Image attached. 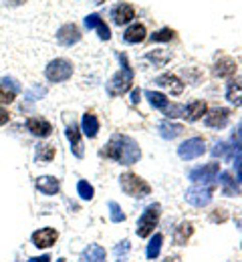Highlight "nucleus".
<instances>
[{
  "instance_id": "32",
  "label": "nucleus",
  "mask_w": 242,
  "mask_h": 262,
  "mask_svg": "<svg viewBox=\"0 0 242 262\" xmlns=\"http://www.w3.org/2000/svg\"><path fill=\"white\" fill-rule=\"evenodd\" d=\"M77 192H79V196L83 198V200H91L93 194H95L93 186H91L89 182H85V180H81V182L77 184Z\"/></svg>"
},
{
  "instance_id": "29",
  "label": "nucleus",
  "mask_w": 242,
  "mask_h": 262,
  "mask_svg": "<svg viewBox=\"0 0 242 262\" xmlns=\"http://www.w3.org/2000/svg\"><path fill=\"white\" fill-rule=\"evenodd\" d=\"M38 162H53L55 160V145H38L36 147Z\"/></svg>"
},
{
  "instance_id": "30",
  "label": "nucleus",
  "mask_w": 242,
  "mask_h": 262,
  "mask_svg": "<svg viewBox=\"0 0 242 262\" xmlns=\"http://www.w3.org/2000/svg\"><path fill=\"white\" fill-rule=\"evenodd\" d=\"M170 53H166V51H153V53H147L145 55V59L147 61H153V65L158 67H164L166 65V61H170Z\"/></svg>"
},
{
  "instance_id": "12",
  "label": "nucleus",
  "mask_w": 242,
  "mask_h": 262,
  "mask_svg": "<svg viewBox=\"0 0 242 262\" xmlns=\"http://www.w3.org/2000/svg\"><path fill=\"white\" fill-rule=\"evenodd\" d=\"M57 40H59L63 47H73L75 42L81 40V31L77 29V25H65V27L59 29Z\"/></svg>"
},
{
  "instance_id": "36",
  "label": "nucleus",
  "mask_w": 242,
  "mask_h": 262,
  "mask_svg": "<svg viewBox=\"0 0 242 262\" xmlns=\"http://www.w3.org/2000/svg\"><path fill=\"white\" fill-rule=\"evenodd\" d=\"M45 95H47V89H45V87H40V85H35V87L27 93V99H29V101H36V99L45 97Z\"/></svg>"
},
{
  "instance_id": "1",
  "label": "nucleus",
  "mask_w": 242,
  "mask_h": 262,
  "mask_svg": "<svg viewBox=\"0 0 242 262\" xmlns=\"http://www.w3.org/2000/svg\"><path fill=\"white\" fill-rule=\"evenodd\" d=\"M101 156L109 158V160H115V162H119L121 165H134L138 164V160L141 158V149H139L138 141L131 139L129 135L115 133L109 139V143L105 145Z\"/></svg>"
},
{
  "instance_id": "43",
  "label": "nucleus",
  "mask_w": 242,
  "mask_h": 262,
  "mask_svg": "<svg viewBox=\"0 0 242 262\" xmlns=\"http://www.w3.org/2000/svg\"><path fill=\"white\" fill-rule=\"evenodd\" d=\"M210 218H212L214 222H224V220H226V214H212Z\"/></svg>"
},
{
  "instance_id": "33",
  "label": "nucleus",
  "mask_w": 242,
  "mask_h": 262,
  "mask_svg": "<svg viewBox=\"0 0 242 262\" xmlns=\"http://www.w3.org/2000/svg\"><path fill=\"white\" fill-rule=\"evenodd\" d=\"M14 97H16V91H12V89H8L6 85L0 83V105H10L14 101Z\"/></svg>"
},
{
  "instance_id": "5",
  "label": "nucleus",
  "mask_w": 242,
  "mask_h": 262,
  "mask_svg": "<svg viewBox=\"0 0 242 262\" xmlns=\"http://www.w3.org/2000/svg\"><path fill=\"white\" fill-rule=\"evenodd\" d=\"M45 75L53 83H63V81H67L71 75H73V63L67 61V59H55V61H51L47 65Z\"/></svg>"
},
{
  "instance_id": "37",
  "label": "nucleus",
  "mask_w": 242,
  "mask_h": 262,
  "mask_svg": "<svg viewBox=\"0 0 242 262\" xmlns=\"http://www.w3.org/2000/svg\"><path fill=\"white\" fill-rule=\"evenodd\" d=\"M129 248H131V246H129V240H123V242H119V244L115 246V254H117V256H125V254L129 252Z\"/></svg>"
},
{
  "instance_id": "44",
  "label": "nucleus",
  "mask_w": 242,
  "mask_h": 262,
  "mask_svg": "<svg viewBox=\"0 0 242 262\" xmlns=\"http://www.w3.org/2000/svg\"><path fill=\"white\" fill-rule=\"evenodd\" d=\"M139 95H141L139 89H134V93H131V103H134V105H138L139 103Z\"/></svg>"
},
{
  "instance_id": "16",
  "label": "nucleus",
  "mask_w": 242,
  "mask_h": 262,
  "mask_svg": "<svg viewBox=\"0 0 242 262\" xmlns=\"http://www.w3.org/2000/svg\"><path fill=\"white\" fill-rule=\"evenodd\" d=\"M67 137L71 141V151L75 158H83V141H81V131L77 127V123L73 121L67 125Z\"/></svg>"
},
{
  "instance_id": "34",
  "label": "nucleus",
  "mask_w": 242,
  "mask_h": 262,
  "mask_svg": "<svg viewBox=\"0 0 242 262\" xmlns=\"http://www.w3.org/2000/svg\"><path fill=\"white\" fill-rule=\"evenodd\" d=\"M166 115L173 119V117H182V115H186V107L184 105H180V103H170L168 107H166Z\"/></svg>"
},
{
  "instance_id": "18",
  "label": "nucleus",
  "mask_w": 242,
  "mask_h": 262,
  "mask_svg": "<svg viewBox=\"0 0 242 262\" xmlns=\"http://www.w3.org/2000/svg\"><path fill=\"white\" fill-rule=\"evenodd\" d=\"M85 27H87V29H95V31L99 33V38H101V40H109V38H111L109 27L105 25L97 14H89V16L85 18Z\"/></svg>"
},
{
  "instance_id": "31",
  "label": "nucleus",
  "mask_w": 242,
  "mask_h": 262,
  "mask_svg": "<svg viewBox=\"0 0 242 262\" xmlns=\"http://www.w3.org/2000/svg\"><path fill=\"white\" fill-rule=\"evenodd\" d=\"M109 218L115 224H119V222L125 220V214H123V210H121V206L117 202H109Z\"/></svg>"
},
{
  "instance_id": "25",
  "label": "nucleus",
  "mask_w": 242,
  "mask_h": 262,
  "mask_svg": "<svg viewBox=\"0 0 242 262\" xmlns=\"http://www.w3.org/2000/svg\"><path fill=\"white\" fill-rule=\"evenodd\" d=\"M182 131H184V127H182L180 123H172V121H162V123H160V135H162L164 139H173V137H178Z\"/></svg>"
},
{
  "instance_id": "7",
  "label": "nucleus",
  "mask_w": 242,
  "mask_h": 262,
  "mask_svg": "<svg viewBox=\"0 0 242 262\" xmlns=\"http://www.w3.org/2000/svg\"><path fill=\"white\" fill-rule=\"evenodd\" d=\"M204 151H206V143H204V139H202V137H192V139H186V141H184V143L178 147V156H180L182 160H186V162L200 158Z\"/></svg>"
},
{
  "instance_id": "27",
  "label": "nucleus",
  "mask_w": 242,
  "mask_h": 262,
  "mask_svg": "<svg viewBox=\"0 0 242 262\" xmlns=\"http://www.w3.org/2000/svg\"><path fill=\"white\" fill-rule=\"evenodd\" d=\"M162 242H164V236L162 234H156L151 240H149V244H147V250H145V254H147V258H158L160 256V250H162Z\"/></svg>"
},
{
  "instance_id": "41",
  "label": "nucleus",
  "mask_w": 242,
  "mask_h": 262,
  "mask_svg": "<svg viewBox=\"0 0 242 262\" xmlns=\"http://www.w3.org/2000/svg\"><path fill=\"white\" fill-rule=\"evenodd\" d=\"M212 154H214V156H224V154H226V143H218Z\"/></svg>"
},
{
  "instance_id": "22",
  "label": "nucleus",
  "mask_w": 242,
  "mask_h": 262,
  "mask_svg": "<svg viewBox=\"0 0 242 262\" xmlns=\"http://www.w3.org/2000/svg\"><path fill=\"white\" fill-rule=\"evenodd\" d=\"M97 131H99V119H97V115H93V113L87 111L83 115V133L93 139L97 135Z\"/></svg>"
},
{
  "instance_id": "9",
  "label": "nucleus",
  "mask_w": 242,
  "mask_h": 262,
  "mask_svg": "<svg viewBox=\"0 0 242 262\" xmlns=\"http://www.w3.org/2000/svg\"><path fill=\"white\" fill-rule=\"evenodd\" d=\"M31 240H33V244L36 248H51L59 240V232L55 228H40L33 234Z\"/></svg>"
},
{
  "instance_id": "42",
  "label": "nucleus",
  "mask_w": 242,
  "mask_h": 262,
  "mask_svg": "<svg viewBox=\"0 0 242 262\" xmlns=\"http://www.w3.org/2000/svg\"><path fill=\"white\" fill-rule=\"evenodd\" d=\"M29 262H51V256H49V254H42V256H36V258H31Z\"/></svg>"
},
{
  "instance_id": "8",
  "label": "nucleus",
  "mask_w": 242,
  "mask_h": 262,
  "mask_svg": "<svg viewBox=\"0 0 242 262\" xmlns=\"http://www.w3.org/2000/svg\"><path fill=\"white\" fill-rule=\"evenodd\" d=\"M220 171V164H208L190 171V180L196 184H216V176Z\"/></svg>"
},
{
  "instance_id": "26",
  "label": "nucleus",
  "mask_w": 242,
  "mask_h": 262,
  "mask_svg": "<svg viewBox=\"0 0 242 262\" xmlns=\"http://www.w3.org/2000/svg\"><path fill=\"white\" fill-rule=\"evenodd\" d=\"M226 99H228L234 107H242V83H238V81L230 83L228 89H226Z\"/></svg>"
},
{
  "instance_id": "13",
  "label": "nucleus",
  "mask_w": 242,
  "mask_h": 262,
  "mask_svg": "<svg viewBox=\"0 0 242 262\" xmlns=\"http://www.w3.org/2000/svg\"><path fill=\"white\" fill-rule=\"evenodd\" d=\"M156 85L162 87V89H168V91L173 93V95H180V93L184 91V83H182L175 75H170V73L160 75V77L156 79Z\"/></svg>"
},
{
  "instance_id": "39",
  "label": "nucleus",
  "mask_w": 242,
  "mask_h": 262,
  "mask_svg": "<svg viewBox=\"0 0 242 262\" xmlns=\"http://www.w3.org/2000/svg\"><path fill=\"white\" fill-rule=\"evenodd\" d=\"M236 182H238V184H240L242 182V156H238V158H236Z\"/></svg>"
},
{
  "instance_id": "4",
  "label": "nucleus",
  "mask_w": 242,
  "mask_h": 262,
  "mask_svg": "<svg viewBox=\"0 0 242 262\" xmlns=\"http://www.w3.org/2000/svg\"><path fill=\"white\" fill-rule=\"evenodd\" d=\"M160 210H162L160 204H151L143 210L141 218L138 220V228H136L139 238H149L153 234V228L158 226V220H160Z\"/></svg>"
},
{
  "instance_id": "20",
  "label": "nucleus",
  "mask_w": 242,
  "mask_h": 262,
  "mask_svg": "<svg viewBox=\"0 0 242 262\" xmlns=\"http://www.w3.org/2000/svg\"><path fill=\"white\" fill-rule=\"evenodd\" d=\"M214 71H216L218 77H232L236 73V63L230 57H222V59L216 61V69Z\"/></svg>"
},
{
  "instance_id": "23",
  "label": "nucleus",
  "mask_w": 242,
  "mask_h": 262,
  "mask_svg": "<svg viewBox=\"0 0 242 262\" xmlns=\"http://www.w3.org/2000/svg\"><path fill=\"white\" fill-rule=\"evenodd\" d=\"M220 184H222V194L224 196H236L238 194V182L232 180V173L230 171H224L220 176Z\"/></svg>"
},
{
  "instance_id": "21",
  "label": "nucleus",
  "mask_w": 242,
  "mask_h": 262,
  "mask_svg": "<svg viewBox=\"0 0 242 262\" xmlns=\"http://www.w3.org/2000/svg\"><path fill=\"white\" fill-rule=\"evenodd\" d=\"M145 36H147V31H145L143 25H131V27L125 31V34H123L125 42H129V45H136V42L145 40Z\"/></svg>"
},
{
  "instance_id": "45",
  "label": "nucleus",
  "mask_w": 242,
  "mask_h": 262,
  "mask_svg": "<svg viewBox=\"0 0 242 262\" xmlns=\"http://www.w3.org/2000/svg\"><path fill=\"white\" fill-rule=\"evenodd\" d=\"M57 262H65V260H63V258H59V260H57Z\"/></svg>"
},
{
  "instance_id": "28",
  "label": "nucleus",
  "mask_w": 242,
  "mask_h": 262,
  "mask_svg": "<svg viewBox=\"0 0 242 262\" xmlns=\"http://www.w3.org/2000/svg\"><path fill=\"white\" fill-rule=\"evenodd\" d=\"M145 97L149 99V103H151V107H156V109H166L168 107V99L164 93H158V91H147L145 93Z\"/></svg>"
},
{
  "instance_id": "19",
  "label": "nucleus",
  "mask_w": 242,
  "mask_h": 262,
  "mask_svg": "<svg viewBox=\"0 0 242 262\" xmlns=\"http://www.w3.org/2000/svg\"><path fill=\"white\" fill-rule=\"evenodd\" d=\"M208 107L204 101H192L188 107H186V115L184 117H188V121H198V119H202V115H206Z\"/></svg>"
},
{
  "instance_id": "24",
  "label": "nucleus",
  "mask_w": 242,
  "mask_h": 262,
  "mask_svg": "<svg viewBox=\"0 0 242 262\" xmlns=\"http://www.w3.org/2000/svg\"><path fill=\"white\" fill-rule=\"evenodd\" d=\"M194 234V226L190 224V222H182L178 228H175V234H173V242L178 244V246H182V244H186L188 240H190V236Z\"/></svg>"
},
{
  "instance_id": "15",
  "label": "nucleus",
  "mask_w": 242,
  "mask_h": 262,
  "mask_svg": "<svg viewBox=\"0 0 242 262\" xmlns=\"http://www.w3.org/2000/svg\"><path fill=\"white\" fill-rule=\"evenodd\" d=\"M36 188L45 194V196H55L61 190V180L55 176H42L36 180Z\"/></svg>"
},
{
  "instance_id": "11",
  "label": "nucleus",
  "mask_w": 242,
  "mask_h": 262,
  "mask_svg": "<svg viewBox=\"0 0 242 262\" xmlns=\"http://www.w3.org/2000/svg\"><path fill=\"white\" fill-rule=\"evenodd\" d=\"M228 119H230V111L224 109V107H218L214 111H210L206 115V125L208 127H214V129H224L228 125Z\"/></svg>"
},
{
  "instance_id": "3",
  "label": "nucleus",
  "mask_w": 242,
  "mask_h": 262,
  "mask_svg": "<svg viewBox=\"0 0 242 262\" xmlns=\"http://www.w3.org/2000/svg\"><path fill=\"white\" fill-rule=\"evenodd\" d=\"M119 184H121V190L131 198H145L151 192V186L145 180H141L138 173H131V171L123 173L119 178Z\"/></svg>"
},
{
  "instance_id": "38",
  "label": "nucleus",
  "mask_w": 242,
  "mask_h": 262,
  "mask_svg": "<svg viewBox=\"0 0 242 262\" xmlns=\"http://www.w3.org/2000/svg\"><path fill=\"white\" fill-rule=\"evenodd\" d=\"M0 83H2V85H6L8 89H12V91H16V93L20 91V85H18V83H16L14 79H8V77H4V79H2Z\"/></svg>"
},
{
  "instance_id": "35",
  "label": "nucleus",
  "mask_w": 242,
  "mask_h": 262,
  "mask_svg": "<svg viewBox=\"0 0 242 262\" xmlns=\"http://www.w3.org/2000/svg\"><path fill=\"white\" fill-rule=\"evenodd\" d=\"M172 38H173L172 29H162V31L151 34V40H156V42H166V40H172Z\"/></svg>"
},
{
  "instance_id": "10",
  "label": "nucleus",
  "mask_w": 242,
  "mask_h": 262,
  "mask_svg": "<svg viewBox=\"0 0 242 262\" xmlns=\"http://www.w3.org/2000/svg\"><path fill=\"white\" fill-rule=\"evenodd\" d=\"M111 18H113L115 25L121 27V25H127V23H131V20L136 18V10H134L131 4L121 2V4H117V6L111 10Z\"/></svg>"
},
{
  "instance_id": "6",
  "label": "nucleus",
  "mask_w": 242,
  "mask_h": 262,
  "mask_svg": "<svg viewBox=\"0 0 242 262\" xmlns=\"http://www.w3.org/2000/svg\"><path fill=\"white\" fill-rule=\"evenodd\" d=\"M212 194H214V184H202V186H192L188 192H186V200L196 206V208H202L208 206L212 202Z\"/></svg>"
},
{
  "instance_id": "17",
  "label": "nucleus",
  "mask_w": 242,
  "mask_h": 262,
  "mask_svg": "<svg viewBox=\"0 0 242 262\" xmlns=\"http://www.w3.org/2000/svg\"><path fill=\"white\" fill-rule=\"evenodd\" d=\"M105 256H107V252H105L103 246H99V244H89V246L81 252L79 262H105Z\"/></svg>"
},
{
  "instance_id": "14",
  "label": "nucleus",
  "mask_w": 242,
  "mask_h": 262,
  "mask_svg": "<svg viewBox=\"0 0 242 262\" xmlns=\"http://www.w3.org/2000/svg\"><path fill=\"white\" fill-rule=\"evenodd\" d=\"M27 129L31 131L33 135H36V137H49L51 131H53V125L42 117H29Z\"/></svg>"
},
{
  "instance_id": "40",
  "label": "nucleus",
  "mask_w": 242,
  "mask_h": 262,
  "mask_svg": "<svg viewBox=\"0 0 242 262\" xmlns=\"http://www.w3.org/2000/svg\"><path fill=\"white\" fill-rule=\"evenodd\" d=\"M8 119H10V113H8L6 109L0 107V127H2L4 123H8Z\"/></svg>"
},
{
  "instance_id": "2",
  "label": "nucleus",
  "mask_w": 242,
  "mask_h": 262,
  "mask_svg": "<svg viewBox=\"0 0 242 262\" xmlns=\"http://www.w3.org/2000/svg\"><path fill=\"white\" fill-rule=\"evenodd\" d=\"M117 57H119V61H121V71H119L115 77H111L109 83H107V93H109L111 97L123 95L125 91H129V87H131V83H134V71H131L129 63H127L125 55L119 53Z\"/></svg>"
}]
</instances>
